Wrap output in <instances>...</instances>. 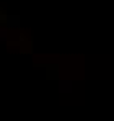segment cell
Instances as JSON below:
<instances>
[{
  "mask_svg": "<svg viewBox=\"0 0 114 121\" xmlns=\"http://www.w3.org/2000/svg\"><path fill=\"white\" fill-rule=\"evenodd\" d=\"M60 85H62V87H64V90H69V87H70V85H72V82H62V83H60Z\"/></svg>",
  "mask_w": 114,
  "mask_h": 121,
  "instance_id": "cell-1",
  "label": "cell"
}]
</instances>
